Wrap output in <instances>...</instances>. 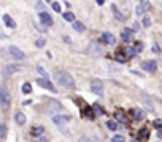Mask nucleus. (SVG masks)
Returning <instances> with one entry per match:
<instances>
[{
	"label": "nucleus",
	"mask_w": 162,
	"mask_h": 142,
	"mask_svg": "<svg viewBox=\"0 0 162 142\" xmlns=\"http://www.w3.org/2000/svg\"><path fill=\"white\" fill-rule=\"evenodd\" d=\"M54 77H56V81L59 82L61 87H65V89H73L75 87V81H73L72 74L67 73V71H56Z\"/></svg>",
	"instance_id": "obj_1"
},
{
	"label": "nucleus",
	"mask_w": 162,
	"mask_h": 142,
	"mask_svg": "<svg viewBox=\"0 0 162 142\" xmlns=\"http://www.w3.org/2000/svg\"><path fill=\"white\" fill-rule=\"evenodd\" d=\"M86 51H88V54L91 57H100V55L105 54V48H103L102 43H99V41H91L89 44H88Z\"/></svg>",
	"instance_id": "obj_2"
},
{
	"label": "nucleus",
	"mask_w": 162,
	"mask_h": 142,
	"mask_svg": "<svg viewBox=\"0 0 162 142\" xmlns=\"http://www.w3.org/2000/svg\"><path fill=\"white\" fill-rule=\"evenodd\" d=\"M11 106V96L5 87H0V107L2 111H8Z\"/></svg>",
	"instance_id": "obj_3"
},
{
	"label": "nucleus",
	"mask_w": 162,
	"mask_h": 142,
	"mask_svg": "<svg viewBox=\"0 0 162 142\" xmlns=\"http://www.w3.org/2000/svg\"><path fill=\"white\" fill-rule=\"evenodd\" d=\"M91 92L99 95V96L103 95V84H102L100 79H92L91 81Z\"/></svg>",
	"instance_id": "obj_4"
},
{
	"label": "nucleus",
	"mask_w": 162,
	"mask_h": 142,
	"mask_svg": "<svg viewBox=\"0 0 162 142\" xmlns=\"http://www.w3.org/2000/svg\"><path fill=\"white\" fill-rule=\"evenodd\" d=\"M142 69L146 71V73H156L157 62H156V60H145V62L142 63Z\"/></svg>",
	"instance_id": "obj_5"
},
{
	"label": "nucleus",
	"mask_w": 162,
	"mask_h": 142,
	"mask_svg": "<svg viewBox=\"0 0 162 142\" xmlns=\"http://www.w3.org/2000/svg\"><path fill=\"white\" fill-rule=\"evenodd\" d=\"M150 8H151V3L148 2V0H142V2L137 5V8H135V13H137L138 16H142V14L150 11Z\"/></svg>",
	"instance_id": "obj_6"
},
{
	"label": "nucleus",
	"mask_w": 162,
	"mask_h": 142,
	"mask_svg": "<svg viewBox=\"0 0 162 142\" xmlns=\"http://www.w3.org/2000/svg\"><path fill=\"white\" fill-rule=\"evenodd\" d=\"M19 69H21V65H18V63H10V65H7V66L3 68V76L8 77V76H11V74L18 73Z\"/></svg>",
	"instance_id": "obj_7"
},
{
	"label": "nucleus",
	"mask_w": 162,
	"mask_h": 142,
	"mask_svg": "<svg viewBox=\"0 0 162 142\" xmlns=\"http://www.w3.org/2000/svg\"><path fill=\"white\" fill-rule=\"evenodd\" d=\"M37 84L40 85V87H43V89H46L48 92H52V93H56V87L49 82V79H45V77H40V79H37Z\"/></svg>",
	"instance_id": "obj_8"
},
{
	"label": "nucleus",
	"mask_w": 162,
	"mask_h": 142,
	"mask_svg": "<svg viewBox=\"0 0 162 142\" xmlns=\"http://www.w3.org/2000/svg\"><path fill=\"white\" fill-rule=\"evenodd\" d=\"M8 51H10L11 57H15L16 60H24V59H25V54H24L19 48H16V46H10Z\"/></svg>",
	"instance_id": "obj_9"
},
{
	"label": "nucleus",
	"mask_w": 162,
	"mask_h": 142,
	"mask_svg": "<svg viewBox=\"0 0 162 142\" xmlns=\"http://www.w3.org/2000/svg\"><path fill=\"white\" fill-rule=\"evenodd\" d=\"M40 16V22H42L45 27H49V25H52L54 24V21H52V18L49 16V13H45V11H42L38 14Z\"/></svg>",
	"instance_id": "obj_10"
},
{
	"label": "nucleus",
	"mask_w": 162,
	"mask_h": 142,
	"mask_svg": "<svg viewBox=\"0 0 162 142\" xmlns=\"http://www.w3.org/2000/svg\"><path fill=\"white\" fill-rule=\"evenodd\" d=\"M81 115H83V119L94 120V119H96V112H94V109H92V107L86 106V107H83V109H81Z\"/></svg>",
	"instance_id": "obj_11"
},
{
	"label": "nucleus",
	"mask_w": 162,
	"mask_h": 142,
	"mask_svg": "<svg viewBox=\"0 0 162 142\" xmlns=\"http://www.w3.org/2000/svg\"><path fill=\"white\" fill-rule=\"evenodd\" d=\"M138 140L140 142H146L148 139H150V128H146V126H143V128H140V131H138Z\"/></svg>",
	"instance_id": "obj_12"
},
{
	"label": "nucleus",
	"mask_w": 162,
	"mask_h": 142,
	"mask_svg": "<svg viewBox=\"0 0 162 142\" xmlns=\"http://www.w3.org/2000/svg\"><path fill=\"white\" fill-rule=\"evenodd\" d=\"M121 38H123L124 43L133 41V30H132V28H124V32L121 33Z\"/></svg>",
	"instance_id": "obj_13"
},
{
	"label": "nucleus",
	"mask_w": 162,
	"mask_h": 142,
	"mask_svg": "<svg viewBox=\"0 0 162 142\" xmlns=\"http://www.w3.org/2000/svg\"><path fill=\"white\" fill-rule=\"evenodd\" d=\"M72 120L70 115H54L52 117V122L56 123V125H64V123H69Z\"/></svg>",
	"instance_id": "obj_14"
},
{
	"label": "nucleus",
	"mask_w": 162,
	"mask_h": 142,
	"mask_svg": "<svg viewBox=\"0 0 162 142\" xmlns=\"http://www.w3.org/2000/svg\"><path fill=\"white\" fill-rule=\"evenodd\" d=\"M130 114L133 115L135 120H143V119H145V112H143L140 107H133V109H130Z\"/></svg>",
	"instance_id": "obj_15"
},
{
	"label": "nucleus",
	"mask_w": 162,
	"mask_h": 142,
	"mask_svg": "<svg viewBox=\"0 0 162 142\" xmlns=\"http://www.w3.org/2000/svg\"><path fill=\"white\" fill-rule=\"evenodd\" d=\"M111 11H113L115 18H116L119 22H124V21L127 19V16H123V13H121V11L118 10V6H116V5H111Z\"/></svg>",
	"instance_id": "obj_16"
},
{
	"label": "nucleus",
	"mask_w": 162,
	"mask_h": 142,
	"mask_svg": "<svg viewBox=\"0 0 162 142\" xmlns=\"http://www.w3.org/2000/svg\"><path fill=\"white\" fill-rule=\"evenodd\" d=\"M102 41L106 43V44H115V43H116V38H115V35L105 32V33L102 35Z\"/></svg>",
	"instance_id": "obj_17"
},
{
	"label": "nucleus",
	"mask_w": 162,
	"mask_h": 142,
	"mask_svg": "<svg viewBox=\"0 0 162 142\" xmlns=\"http://www.w3.org/2000/svg\"><path fill=\"white\" fill-rule=\"evenodd\" d=\"M30 134H32L34 137L42 136V134H45V128H43V126H34L32 131H30Z\"/></svg>",
	"instance_id": "obj_18"
},
{
	"label": "nucleus",
	"mask_w": 162,
	"mask_h": 142,
	"mask_svg": "<svg viewBox=\"0 0 162 142\" xmlns=\"http://www.w3.org/2000/svg\"><path fill=\"white\" fill-rule=\"evenodd\" d=\"M3 22H5V25L10 27V28H16V22L13 21L11 16H8V14H3Z\"/></svg>",
	"instance_id": "obj_19"
},
{
	"label": "nucleus",
	"mask_w": 162,
	"mask_h": 142,
	"mask_svg": "<svg viewBox=\"0 0 162 142\" xmlns=\"http://www.w3.org/2000/svg\"><path fill=\"white\" fill-rule=\"evenodd\" d=\"M15 122L18 123V125H24L25 123V115L22 112H16V115H15Z\"/></svg>",
	"instance_id": "obj_20"
},
{
	"label": "nucleus",
	"mask_w": 162,
	"mask_h": 142,
	"mask_svg": "<svg viewBox=\"0 0 162 142\" xmlns=\"http://www.w3.org/2000/svg\"><path fill=\"white\" fill-rule=\"evenodd\" d=\"M72 24H73V28H75V30H76V32H84V30H86V27L83 25V22H78V21H73Z\"/></svg>",
	"instance_id": "obj_21"
},
{
	"label": "nucleus",
	"mask_w": 162,
	"mask_h": 142,
	"mask_svg": "<svg viewBox=\"0 0 162 142\" xmlns=\"http://www.w3.org/2000/svg\"><path fill=\"white\" fill-rule=\"evenodd\" d=\"M106 128H108L110 131H116V130H118V122H116V120H108V122H106Z\"/></svg>",
	"instance_id": "obj_22"
},
{
	"label": "nucleus",
	"mask_w": 162,
	"mask_h": 142,
	"mask_svg": "<svg viewBox=\"0 0 162 142\" xmlns=\"http://www.w3.org/2000/svg\"><path fill=\"white\" fill-rule=\"evenodd\" d=\"M7 134H8V128H7V125L0 123V139H7Z\"/></svg>",
	"instance_id": "obj_23"
},
{
	"label": "nucleus",
	"mask_w": 162,
	"mask_h": 142,
	"mask_svg": "<svg viewBox=\"0 0 162 142\" xmlns=\"http://www.w3.org/2000/svg\"><path fill=\"white\" fill-rule=\"evenodd\" d=\"M116 120L121 122V123H127V117H126V114H123L121 111L116 112Z\"/></svg>",
	"instance_id": "obj_24"
},
{
	"label": "nucleus",
	"mask_w": 162,
	"mask_h": 142,
	"mask_svg": "<svg viewBox=\"0 0 162 142\" xmlns=\"http://www.w3.org/2000/svg\"><path fill=\"white\" fill-rule=\"evenodd\" d=\"M115 59H116L119 63H126V62H127V57H126V55H123V52H116Z\"/></svg>",
	"instance_id": "obj_25"
},
{
	"label": "nucleus",
	"mask_w": 162,
	"mask_h": 142,
	"mask_svg": "<svg viewBox=\"0 0 162 142\" xmlns=\"http://www.w3.org/2000/svg\"><path fill=\"white\" fill-rule=\"evenodd\" d=\"M64 19L69 21V22H73V21H75V14H73L72 11H65V13H64Z\"/></svg>",
	"instance_id": "obj_26"
},
{
	"label": "nucleus",
	"mask_w": 162,
	"mask_h": 142,
	"mask_svg": "<svg viewBox=\"0 0 162 142\" xmlns=\"http://www.w3.org/2000/svg\"><path fill=\"white\" fill-rule=\"evenodd\" d=\"M30 92H32V85H30L29 82H24V84H22V93L29 95Z\"/></svg>",
	"instance_id": "obj_27"
},
{
	"label": "nucleus",
	"mask_w": 162,
	"mask_h": 142,
	"mask_svg": "<svg viewBox=\"0 0 162 142\" xmlns=\"http://www.w3.org/2000/svg\"><path fill=\"white\" fill-rule=\"evenodd\" d=\"M135 54H137V51H135L133 48H126V57H127V59L135 57Z\"/></svg>",
	"instance_id": "obj_28"
},
{
	"label": "nucleus",
	"mask_w": 162,
	"mask_h": 142,
	"mask_svg": "<svg viewBox=\"0 0 162 142\" xmlns=\"http://www.w3.org/2000/svg\"><path fill=\"white\" fill-rule=\"evenodd\" d=\"M37 71H38V73L42 74V76H43L45 79H48V71H46V69H45L43 66H37Z\"/></svg>",
	"instance_id": "obj_29"
},
{
	"label": "nucleus",
	"mask_w": 162,
	"mask_h": 142,
	"mask_svg": "<svg viewBox=\"0 0 162 142\" xmlns=\"http://www.w3.org/2000/svg\"><path fill=\"white\" fill-rule=\"evenodd\" d=\"M111 142H126V139H124V136L116 134V136H113V137H111Z\"/></svg>",
	"instance_id": "obj_30"
},
{
	"label": "nucleus",
	"mask_w": 162,
	"mask_h": 142,
	"mask_svg": "<svg viewBox=\"0 0 162 142\" xmlns=\"http://www.w3.org/2000/svg\"><path fill=\"white\" fill-rule=\"evenodd\" d=\"M49 104H51V106H49L51 111H59V109H61V104H59L57 101H51Z\"/></svg>",
	"instance_id": "obj_31"
},
{
	"label": "nucleus",
	"mask_w": 162,
	"mask_h": 142,
	"mask_svg": "<svg viewBox=\"0 0 162 142\" xmlns=\"http://www.w3.org/2000/svg\"><path fill=\"white\" fill-rule=\"evenodd\" d=\"M45 43H46L45 38H38V40L35 41V46H37V48H43V46H45Z\"/></svg>",
	"instance_id": "obj_32"
},
{
	"label": "nucleus",
	"mask_w": 162,
	"mask_h": 142,
	"mask_svg": "<svg viewBox=\"0 0 162 142\" xmlns=\"http://www.w3.org/2000/svg\"><path fill=\"white\" fill-rule=\"evenodd\" d=\"M92 109H94V112H97V114H103V109H102V107H100V106H99L97 103L92 106Z\"/></svg>",
	"instance_id": "obj_33"
},
{
	"label": "nucleus",
	"mask_w": 162,
	"mask_h": 142,
	"mask_svg": "<svg viewBox=\"0 0 162 142\" xmlns=\"http://www.w3.org/2000/svg\"><path fill=\"white\" fill-rule=\"evenodd\" d=\"M143 25H145V27H150V25H151V19H150V16H145V18H143Z\"/></svg>",
	"instance_id": "obj_34"
},
{
	"label": "nucleus",
	"mask_w": 162,
	"mask_h": 142,
	"mask_svg": "<svg viewBox=\"0 0 162 142\" xmlns=\"http://www.w3.org/2000/svg\"><path fill=\"white\" fill-rule=\"evenodd\" d=\"M52 10L56 11V13H61V3H56V2H54V3H52Z\"/></svg>",
	"instance_id": "obj_35"
},
{
	"label": "nucleus",
	"mask_w": 162,
	"mask_h": 142,
	"mask_svg": "<svg viewBox=\"0 0 162 142\" xmlns=\"http://www.w3.org/2000/svg\"><path fill=\"white\" fill-rule=\"evenodd\" d=\"M135 51H137V52H140V51H143V44H142V43H137V44H135V48H133Z\"/></svg>",
	"instance_id": "obj_36"
},
{
	"label": "nucleus",
	"mask_w": 162,
	"mask_h": 142,
	"mask_svg": "<svg viewBox=\"0 0 162 142\" xmlns=\"http://www.w3.org/2000/svg\"><path fill=\"white\" fill-rule=\"evenodd\" d=\"M153 52L154 54H160V48L156 44V43H154V44H153Z\"/></svg>",
	"instance_id": "obj_37"
},
{
	"label": "nucleus",
	"mask_w": 162,
	"mask_h": 142,
	"mask_svg": "<svg viewBox=\"0 0 162 142\" xmlns=\"http://www.w3.org/2000/svg\"><path fill=\"white\" fill-rule=\"evenodd\" d=\"M138 28H140V24H138L137 21H135V22H133V25H132V30L135 32V30H138Z\"/></svg>",
	"instance_id": "obj_38"
},
{
	"label": "nucleus",
	"mask_w": 162,
	"mask_h": 142,
	"mask_svg": "<svg viewBox=\"0 0 162 142\" xmlns=\"http://www.w3.org/2000/svg\"><path fill=\"white\" fill-rule=\"evenodd\" d=\"M154 126H157V128H159V126H162V120H160V119L154 120Z\"/></svg>",
	"instance_id": "obj_39"
},
{
	"label": "nucleus",
	"mask_w": 162,
	"mask_h": 142,
	"mask_svg": "<svg viewBox=\"0 0 162 142\" xmlns=\"http://www.w3.org/2000/svg\"><path fill=\"white\" fill-rule=\"evenodd\" d=\"M79 142H92V139H89V137H81Z\"/></svg>",
	"instance_id": "obj_40"
},
{
	"label": "nucleus",
	"mask_w": 162,
	"mask_h": 142,
	"mask_svg": "<svg viewBox=\"0 0 162 142\" xmlns=\"http://www.w3.org/2000/svg\"><path fill=\"white\" fill-rule=\"evenodd\" d=\"M97 2V5H103V0H96Z\"/></svg>",
	"instance_id": "obj_41"
},
{
	"label": "nucleus",
	"mask_w": 162,
	"mask_h": 142,
	"mask_svg": "<svg viewBox=\"0 0 162 142\" xmlns=\"http://www.w3.org/2000/svg\"><path fill=\"white\" fill-rule=\"evenodd\" d=\"M46 2H51V0H46Z\"/></svg>",
	"instance_id": "obj_42"
},
{
	"label": "nucleus",
	"mask_w": 162,
	"mask_h": 142,
	"mask_svg": "<svg viewBox=\"0 0 162 142\" xmlns=\"http://www.w3.org/2000/svg\"><path fill=\"white\" fill-rule=\"evenodd\" d=\"M135 142H140V140H135Z\"/></svg>",
	"instance_id": "obj_43"
},
{
	"label": "nucleus",
	"mask_w": 162,
	"mask_h": 142,
	"mask_svg": "<svg viewBox=\"0 0 162 142\" xmlns=\"http://www.w3.org/2000/svg\"><path fill=\"white\" fill-rule=\"evenodd\" d=\"M160 89H162V84H160Z\"/></svg>",
	"instance_id": "obj_44"
}]
</instances>
